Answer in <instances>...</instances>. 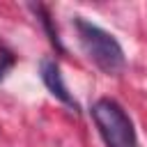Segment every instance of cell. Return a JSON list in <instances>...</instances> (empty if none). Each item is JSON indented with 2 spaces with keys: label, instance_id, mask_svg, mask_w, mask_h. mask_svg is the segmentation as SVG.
<instances>
[{
  "label": "cell",
  "instance_id": "1",
  "mask_svg": "<svg viewBox=\"0 0 147 147\" xmlns=\"http://www.w3.org/2000/svg\"><path fill=\"white\" fill-rule=\"evenodd\" d=\"M76 25V32H78V39H80V46L85 51V55L108 76H115L124 69L126 64V57H124V51L119 46V41L106 32L103 28L85 21V18H76L74 21Z\"/></svg>",
  "mask_w": 147,
  "mask_h": 147
},
{
  "label": "cell",
  "instance_id": "3",
  "mask_svg": "<svg viewBox=\"0 0 147 147\" xmlns=\"http://www.w3.org/2000/svg\"><path fill=\"white\" fill-rule=\"evenodd\" d=\"M41 80H44V85L48 87V92H51L55 99H60L62 103H67V106H71V108H78L76 99L67 92V85H64V80H62L60 67H57L55 60H41Z\"/></svg>",
  "mask_w": 147,
  "mask_h": 147
},
{
  "label": "cell",
  "instance_id": "4",
  "mask_svg": "<svg viewBox=\"0 0 147 147\" xmlns=\"http://www.w3.org/2000/svg\"><path fill=\"white\" fill-rule=\"evenodd\" d=\"M9 62H11V60H9V57H7V60H5V62H2V64H0V78H2V74H5V69H7V67H9Z\"/></svg>",
  "mask_w": 147,
  "mask_h": 147
},
{
  "label": "cell",
  "instance_id": "2",
  "mask_svg": "<svg viewBox=\"0 0 147 147\" xmlns=\"http://www.w3.org/2000/svg\"><path fill=\"white\" fill-rule=\"evenodd\" d=\"M92 117L106 147H140L129 115L113 99H99L92 106Z\"/></svg>",
  "mask_w": 147,
  "mask_h": 147
}]
</instances>
